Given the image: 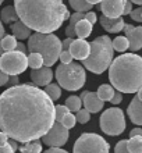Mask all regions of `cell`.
Listing matches in <instances>:
<instances>
[{"label": "cell", "instance_id": "obj_1", "mask_svg": "<svg viewBox=\"0 0 142 153\" xmlns=\"http://www.w3.org/2000/svg\"><path fill=\"white\" fill-rule=\"evenodd\" d=\"M54 121L53 100L36 85L18 84L0 93V129L14 141L39 139Z\"/></svg>", "mask_w": 142, "mask_h": 153}, {"label": "cell", "instance_id": "obj_2", "mask_svg": "<svg viewBox=\"0 0 142 153\" xmlns=\"http://www.w3.org/2000/svg\"><path fill=\"white\" fill-rule=\"evenodd\" d=\"M20 20L35 32L53 33L70 18L64 0H14Z\"/></svg>", "mask_w": 142, "mask_h": 153}, {"label": "cell", "instance_id": "obj_3", "mask_svg": "<svg viewBox=\"0 0 142 153\" xmlns=\"http://www.w3.org/2000/svg\"><path fill=\"white\" fill-rule=\"evenodd\" d=\"M109 79L121 93H137L142 86V57L124 53L112 61Z\"/></svg>", "mask_w": 142, "mask_h": 153}, {"label": "cell", "instance_id": "obj_4", "mask_svg": "<svg viewBox=\"0 0 142 153\" xmlns=\"http://www.w3.org/2000/svg\"><path fill=\"white\" fill-rule=\"evenodd\" d=\"M114 54L113 42L109 36L102 35L91 42V53L85 60H82L84 67L94 74H102L110 67Z\"/></svg>", "mask_w": 142, "mask_h": 153}, {"label": "cell", "instance_id": "obj_5", "mask_svg": "<svg viewBox=\"0 0 142 153\" xmlns=\"http://www.w3.org/2000/svg\"><path fill=\"white\" fill-rule=\"evenodd\" d=\"M28 50L41 53L43 57V65L52 67L59 60L63 48H61V40L56 35L35 32L28 38Z\"/></svg>", "mask_w": 142, "mask_h": 153}, {"label": "cell", "instance_id": "obj_6", "mask_svg": "<svg viewBox=\"0 0 142 153\" xmlns=\"http://www.w3.org/2000/svg\"><path fill=\"white\" fill-rule=\"evenodd\" d=\"M56 79L61 88L65 91H78L85 85V70L78 63H61L56 68Z\"/></svg>", "mask_w": 142, "mask_h": 153}, {"label": "cell", "instance_id": "obj_7", "mask_svg": "<svg viewBox=\"0 0 142 153\" xmlns=\"http://www.w3.org/2000/svg\"><path fill=\"white\" fill-rule=\"evenodd\" d=\"M110 146L105 138L97 134L85 132L78 138L73 148V153H109Z\"/></svg>", "mask_w": 142, "mask_h": 153}, {"label": "cell", "instance_id": "obj_8", "mask_svg": "<svg viewBox=\"0 0 142 153\" xmlns=\"http://www.w3.org/2000/svg\"><path fill=\"white\" fill-rule=\"evenodd\" d=\"M100 129L107 135L116 137L124 132L126 129V118L121 109L110 107L105 110L100 116Z\"/></svg>", "mask_w": 142, "mask_h": 153}, {"label": "cell", "instance_id": "obj_9", "mask_svg": "<svg viewBox=\"0 0 142 153\" xmlns=\"http://www.w3.org/2000/svg\"><path fill=\"white\" fill-rule=\"evenodd\" d=\"M28 67V56L18 50L6 52L0 56V68L8 75H20Z\"/></svg>", "mask_w": 142, "mask_h": 153}, {"label": "cell", "instance_id": "obj_10", "mask_svg": "<svg viewBox=\"0 0 142 153\" xmlns=\"http://www.w3.org/2000/svg\"><path fill=\"white\" fill-rule=\"evenodd\" d=\"M68 137H70L68 129L65 128L61 123L54 121V124L52 125V128L42 137V142H43L45 145L50 146V148H60V146L67 143Z\"/></svg>", "mask_w": 142, "mask_h": 153}, {"label": "cell", "instance_id": "obj_11", "mask_svg": "<svg viewBox=\"0 0 142 153\" xmlns=\"http://www.w3.org/2000/svg\"><path fill=\"white\" fill-rule=\"evenodd\" d=\"M124 32H126V36L130 42V49L132 52L142 49V27H134L131 24H126Z\"/></svg>", "mask_w": 142, "mask_h": 153}, {"label": "cell", "instance_id": "obj_12", "mask_svg": "<svg viewBox=\"0 0 142 153\" xmlns=\"http://www.w3.org/2000/svg\"><path fill=\"white\" fill-rule=\"evenodd\" d=\"M82 99V106L85 107L89 113H97L103 109V100L97 96L96 92H91V91H85L81 93Z\"/></svg>", "mask_w": 142, "mask_h": 153}, {"label": "cell", "instance_id": "obj_13", "mask_svg": "<svg viewBox=\"0 0 142 153\" xmlns=\"http://www.w3.org/2000/svg\"><path fill=\"white\" fill-rule=\"evenodd\" d=\"M100 10L103 16L110 17V18L121 17L123 10H124V0H102Z\"/></svg>", "mask_w": 142, "mask_h": 153}, {"label": "cell", "instance_id": "obj_14", "mask_svg": "<svg viewBox=\"0 0 142 153\" xmlns=\"http://www.w3.org/2000/svg\"><path fill=\"white\" fill-rule=\"evenodd\" d=\"M70 53L75 60H85L91 53V43H88L85 39H74L70 46Z\"/></svg>", "mask_w": 142, "mask_h": 153}, {"label": "cell", "instance_id": "obj_15", "mask_svg": "<svg viewBox=\"0 0 142 153\" xmlns=\"http://www.w3.org/2000/svg\"><path fill=\"white\" fill-rule=\"evenodd\" d=\"M53 78V71L50 67L42 65L41 68H35L31 71V79L36 86H46Z\"/></svg>", "mask_w": 142, "mask_h": 153}, {"label": "cell", "instance_id": "obj_16", "mask_svg": "<svg viewBox=\"0 0 142 153\" xmlns=\"http://www.w3.org/2000/svg\"><path fill=\"white\" fill-rule=\"evenodd\" d=\"M99 22L100 25L103 27L105 31H107L109 33H117L120 31L124 29V20H123V17H116V18H110V17H106V16H102L99 18Z\"/></svg>", "mask_w": 142, "mask_h": 153}, {"label": "cell", "instance_id": "obj_17", "mask_svg": "<svg viewBox=\"0 0 142 153\" xmlns=\"http://www.w3.org/2000/svg\"><path fill=\"white\" fill-rule=\"evenodd\" d=\"M127 114L135 125H142V102L139 100L138 96H135L128 105Z\"/></svg>", "mask_w": 142, "mask_h": 153}, {"label": "cell", "instance_id": "obj_18", "mask_svg": "<svg viewBox=\"0 0 142 153\" xmlns=\"http://www.w3.org/2000/svg\"><path fill=\"white\" fill-rule=\"evenodd\" d=\"M11 32L17 39H20V40L27 39V38L31 36V28L27 27L21 20H18L11 24Z\"/></svg>", "mask_w": 142, "mask_h": 153}, {"label": "cell", "instance_id": "obj_19", "mask_svg": "<svg viewBox=\"0 0 142 153\" xmlns=\"http://www.w3.org/2000/svg\"><path fill=\"white\" fill-rule=\"evenodd\" d=\"M92 27H94V24H91L86 18L80 20L77 22V25H75V35H77V38L86 39L91 35V32H92Z\"/></svg>", "mask_w": 142, "mask_h": 153}, {"label": "cell", "instance_id": "obj_20", "mask_svg": "<svg viewBox=\"0 0 142 153\" xmlns=\"http://www.w3.org/2000/svg\"><path fill=\"white\" fill-rule=\"evenodd\" d=\"M0 18H1V22H4V24H13V22L20 20V17L17 14V10L14 6L4 7L1 10V13H0Z\"/></svg>", "mask_w": 142, "mask_h": 153}, {"label": "cell", "instance_id": "obj_21", "mask_svg": "<svg viewBox=\"0 0 142 153\" xmlns=\"http://www.w3.org/2000/svg\"><path fill=\"white\" fill-rule=\"evenodd\" d=\"M18 149H20V153H41L42 143L39 142V139H35V141L25 142L24 145L20 146Z\"/></svg>", "mask_w": 142, "mask_h": 153}, {"label": "cell", "instance_id": "obj_22", "mask_svg": "<svg viewBox=\"0 0 142 153\" xmlns=\"http://www.w3.org/2000/svg\"><path fill=\"white\" fill-rule=\"evenodd\" d=\"M17 38L14 35H4L0 40V45H1V50L3 53L6 52H13V50H16L17 48Z\"/></svg>", "mask_w": 142, "mask_h": 153}, {"label": "cell", "instance_id": "obj_23", "mask_svg": "<svg viewBox=\"0 0 142 153\" xmlns=\"http://www.w3.org/2000/svg\"><path fill=\"white\" fill-rule=\"evenodd\" d=\"M114 88H113V85H107V84H103L100 85L99 88H97V96L100 97L103 102H110L112 100V97H113L114 95Z\"/></svg>", "mask_w": 142, "mask_h": 153}, {"label": "cell", "instance_id": "obj_24", "mask_svg": "<svg viewBox=\"0 0 142 153\" xmlns=\"http://www.w3.org/2000/svg\"><path fill=\"white\" fill-rule=\"evenodd\" d=\"M68 3L74 8V11L86 13V11H91V8L94 7V4L88 3L86 0H68Z\"/></svg>", "mask_w": 142, "mask_h": 153}, {"label": "cell", "instance_id": "obj_25", "mask_svg": "<svg viewBox=\"0 0 142 153\" xmlns=\"http://www.w3.org/2000/svg\"><path fill=\"white\" fill-rule=\"evenodd\" d=\"M43 65V57L41 53L36 52H31L28 54V67H31L32 70L35 68H41Z\"/></svg>", "mask_w": 142, "mask_h": 153}, {"label": "cell", "instance_id": "obj_26", "mask_svg": "<svg viewBox=\"0 0 142 153\" xmlns=\"http://www.w3.org/2000/svg\"><path fill=\"white\" fill-rule=\"evenodd\" d=\"M112 42H113V49L120 53H124L127 49H130V42H128L127 36H117Z\"/></svg>", "mask_w": 142, "mask_h": 153}, {"label": "cell", "instance_id": "obj_27", "mask_svg": "<svg viewBox=\"0 0 142 153\" xmlns=\"http://www.w3.org/2000/svg\"><path fill=\"white\" fill-rule=\"evenodd\" d=\"M45 92L48 93V96L52 99L53 102H56L60 99L61 96V89H60V85L57 84H49L45 86Z\"/></svg>", "mask_w": 142, "mask_h": 153}, {"label": "cell", "instance_id": "obj_28", "mask_svg": "<svg viewBox=\"0 0 142 153\" xmlns=\"http://www.w3.org/2000/svg\"><path fill=\"white\" fill-rule=\"evenodd\" d=\"M65 106L68 107L70 111L75 113V111H78V110L82 107V99L80 96H75V95L68 96L67 97V100H65Z\"/></svg>", "mask_w": 142, "mask_h": 153}, {"label": "cell", "instance_id": "obj_29", "mask_svg": "<svg viewBox=\"0 0 142 153\" xmlns=\"http://www.w3.org/2000/svg\"><path fill=\"white\" fill-rule=\"evenodd\" d=\"M128 150L131 153H142V137H131L128 139Z\"/></svg>", "mask_w": 142, "mask_h": 153}, {"label": "cell", "instance_id": "obj_30", "mask_svg": "<svg viewBox=\"0 0 142 153\" xmlns=\"http://www.w3.org/2000/svg\"><path fill=\"white\" fill-rule=\"evenodd\" d=\"M75 118H77V121L80 123V124H86V123L91 120V113L84 107V109H80L77 111Z\"/></svg>", "mask_w": 142, "mask_h": 153}, {"label": "cell", "instance_id": "obj_31", "mask_svg": "<svg viewBox=\"0 0 142 153\" xmlns=\"http://www.w3.org/2000/svg\"><path fill=\"white\" fill-rule=\"evenodd\" d=\"M54 110H56V121H59V123H60V121L63 120V117L67 116V114L70 113L68 107H67L65 105L54 106Z\"/></svg>", "mask_w": 142, "mask_h": 153}, {"label": "cell", "instance_id": "obj_32", "mask_svg": "<svg viewBox=\"0 0 142 153\" xmlns=\"http://www.w3.org/2000/svg\"><path fill=\"white\" fill-rule=\"evenodd\" d=\"M75 121H77L75 116H74V114L71 113V111H70V113L67 114V116L63 117V120H61L60 123H61L63 125H64V127H65L67 129H70V128H73L74 125H75Z\"/></svg>", "mask_w": 142, "mask_h": 153}, {"label": "cell", "instance_id": "obj_33", "mask_svg": "<svg viewBox=\"0 0 142 153\" xmlns=\"http://www.w3.org/2000/svg\"><path fill=\"white\" fill-rule=\"evenodd\" d=\"M114 153H131L128 150V141H120L117 142V145L114 148Z\"/></svg>", "mask_w": 142, "mask_h": 153}, {"label": "cell", "instance_id": "obj_34", "mask_svg": "<svg viewBox=\"0 0 142 153\" xmlns=\"http://www.w3.org/2000/svg\"><path fill=\"white\" fill-rule=\"evenodd\" d=\"M74 57L71 56V53H70V50H61L60 56H59V60L63 63V64H68V63H71L73 61Z\"/></svg>", "mask_w": 142, "mask_h": 153}, {"label": "cell", "instance_id": "obj_35", "mask_svg": "<svg viewBox=\"0 0 142 153\" xmlns=\"http://www.w3.org/2000/svg\"><path fill=\"white\" fill-rule=\"evenodd\" d=\"M130 17L134 21H137V22H141L142 21V7H138V8H135V10H132Z\"/></svg>", "mask_w": 142, "mask_h": 153}, {"label": "cell", "instance_id": "obj_36", "mask_svg": "<svg viewBox=\"0 0 142 153\" xmlns=\"http://www.w3.org/2000/svg\"><path fill=\"white\" fill-rule=\"evenodd\" d=\"M132 11V1L131 0H124V10H123V16H128Z\"/></svg>", "mask_w": 142, "mask_h": 153}, {"label": "cell", "instance_id": "obj_37", "mask_svg": "<svg viewBox=\"0 0 142 153\" xmlns=\"http://www.w3.org/2000/svg\"><path fill=\"white\" fill-rule=\"evenodd\" d=\"M121 100H123V95H121V92H120V91H116L110 102H112V105H120V103H121Z\"/></svg>", "mask_w": 142, "mask_h": 153}, {"label": "cell", "instance_id": "obj_38", "mask_svg": "<svg viewBox=\"0 0 142 153\" xmlns=\"http://www.w3.org/2000/svg\"><path fill=\"white\" fill-rule=\"evenodd\" d=\"M8 79H10V75L6 74L3 70L0 68V86H3V85H7Z\"/></svg>", "mask_w": 142, "mask_h": 153}, {"label": "cell", "instance_id": "obj_39", "mask_svg": "<svg viewBox=\"0 0 142 153\" xmlns=\"http://www.w3.org/2000/svg\"><path fill=\"white\" fill-rule=\"evenodd\" d=\"M0 153H16V150L13 149L11 145L7 142L4 146H0Z\"/></svg>", "mask_w": 142, "mask_h": 153}, {"label": "cell", "instance_id": "obj_40", "mask_svg": "<svg viewBox=\"0 0 142 153\" xmlns=\"http://www.w3.org/2000/svg\"><path fill=\"white\" fill-rule=\"evenodd\" d=\"M86 20L89 21L91 24H95V22L97 21V16L94 11H86Z\"/></svg>", "mask_w": 142, "mask_h": 153}, {"label": "cell", "instance_id": "obj_41", "mask_svg": "<svg viewBox=\"0 0 142 153\" xmlns=\"http://www.w3.org/2000/svg\"><path fill=\"white\" fill-rule=\"evenodd\" d=\"M73 38H65L64 40H63V42H61V48H63V50H68L70 49V46H71V42H73Z\"/></svg>", "mask_w": 142, "mask_h": 153}, {"label": "cell", "instance_id": "obj_42", "mask_svg": "<svg viewBox=\"0 0 142 153\" xmlns=\"http://www.w3.org/2000/svg\"><path fill=\"white\" fill-rule=\"evenodd\" d=\"M8 142V135L3 131H0V146H4Z\"/></svg>", "mask_w": 142, "mask_h": 153}, {"label": "cell", "instance_id": "obj_43", "mask_svg": "<svg viewBox=\"0 0 142 153\" xmlns=\"http://www.w3.org/2000/svg\"><path fill=\"white\" fill-rule=\"evenodd\" d=\"M131 137H142V128L137 127V128L131 129V132H130V138H131Z\"/></svg>", "mask_w": 142, "mask_h": 153}, {"label": "cell", "instance_id": "obj_44", "mask_svg": "<svg viewBox=\"0 0 142 153\" xmlns=\"http://www.w3.org/2000/svg\"><path fill=\"white\" fill-rule=\"evenodd\" d=\"M18 75H10V79H8L7 84L11 85V86H16V85H18Z\"/></svg>", "mask_w": 142, "mask_h": 153}, {"label": "cell", "instance_id": "obj_45", "mask_svg": "<svg viewBox=\"0 0 142 153\" xmlns=\"http://www.w3.org/2000/svg\"><path fill=\"white\" fill-rule=\"evenodd\" d=\"M16 50H18V52H21V53H24V54H27V46H25L24 43H21V42H18V43H17Z\"/></svg>", "mask_w": 142, "mask_h": 153}, {"label": "cell", "instance_id": "obj_46", "mask_svg": "<svg viewBox=\"0 0 142 153\" xmlns=\"http://www.w3.org/2000/svg\"><path fill=\"white\" fill-rule=\"evenodd\" d=\"M45 153H68V152H65V150L60 149V148H50V149L45 150Z\"/></svg>", "mask_w": 142, "mask_h": 153}, {"label": "cell", "instance_id": "obj_47", "mask_svg": "<svg viewBox=\"0 0 142 153\" xmlns=\"http://www.w3.org/2000/svg\"><path fill=\"white\" fill-rule=\"evenodd\" d=\"M8 143L11 145V148L14 150H17L18 149V145H17V141H14V139H11V138H8Z\"/></svg>", "mask_w": 142, "mask_h": 153}, {"label": "cell", "instance_id": "obj_48", "mask_svg": "<svg viewBox=\"0 0 142 153\" xmlns=\"http://www.w3.org/2000/svg\"><path fill=\"white\" fill-rule=\"evenodd\" d=\"M4 36V27H3V22H1V20H0V40H1V38Z\"/></svg>", "mask_w": 142, "mask_h": 153}, {"label": "cell", "instance_id": "obj_49", "mask_svg": "<svg viewBox=\"0 0 142 153\" xmlns=\"http://www.w3.org/2000/svg\"><path fill=\"white\" fill-rule=\"evenodd\" d=\"M137 96H138V97H139V100L142 102V86L138 89V92H137Z\"/></svg>", "mask_w": 142, "mask_h": 153}, {"label": "cell", "instance_id": "obj_50", "mask_svg": "<svg viewBox=\"0 0 142 153\" xmlns=\"http://www.w3.org/2000/svg\"><path fill=\"white\" fill-rule=\"evenodd\" d=\"M86 1H88V3H91V4H94V6H95V4H97V3H100L102 0H86Z\"/></svg>", "mask_w": 142, "mask_h": 153}, {"label": "cell", "instance_id": "obj_51", "mask_svg": "<svg viewBox=\"0 0 142 153\" xmlns=\"http://www.w3.org/2000/svg\"><path fill=\"white\" fill-rule=\"evenodd\" d=\"M134 4H139V6H142V0H131Z\"/></svg>", "mask_w": 142, "mask_h": 153}, {"label": "cell", "instance_id": "obj_52", "mask_svg": "<svg viewBox=\"0 0 142 153\" xmlns=\"http://www.w3.org/2000/svg\"><path fill=\"white\" fill-rule=\"evenodd\" d=\"M0 1H3V0H0Z\"/></svg>", "mask_w": 142, "mask_h": 153}, {"label": "cell", "instance_id": "obj_53", "mask_svg": "<svg viewBox=\"0 0 142 153\" xmlns=\"http://www.w3.org/2000/svg\"><path fill=\"white\" fill-rule=\"evenodd\" d=\"M0 3H1V1H0Z\"/></svg>", "mask_w": 142, "mask_h": 153}]
</instances>
